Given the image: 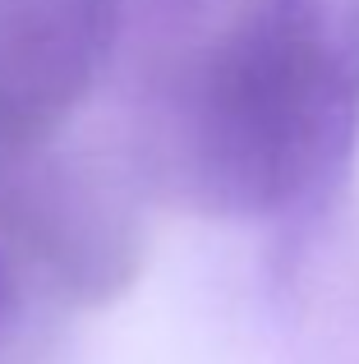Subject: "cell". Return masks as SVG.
<instances>
[{
    "label": "cell",
    "mask_w": 359,
    "mask_h": 364,
    "mask_svg": "<svg viewBox=\"0 0 359 364\" xmlns=\"http://www.w3.org/2000/svg\"><path fill=\"white\" fill-rule=\"evenodd\" d=\"M359 148V0H253L148 97L143 152L212 217L318 203Z\"/></svg>",
    "instance_id": "1"
},
{
    "label": "cell",
    "mask_w": 359,
    "mask_h": 364,
    "mask_svg": "<svg viewBox=\"0 0 359 364\" xmlns=\"http://www.w3.org/2000/svg\"><path fill=\"white\" fill-rule=\"evenodd\" d=\"M0 245L28 282L74 309L120 300L148 254L134 194L55 139L0 161Z\"/></svg>",
    "instance_id": "2"
},
{
    "label": "cell",
    "mask_w": 359,
    "mask_h": 364,
    "mask_svg": "<svg viewBox=\"0 0 359 364\" xmlns=\"http://www.w3.org/2000/svg\"><path fill=\"white\" fill-rule=\"evenodd\" d=\"M125 0H0V161L70 124L106 70Z\"/></svg>",
    "instance_id": "3"
},
{
    "label": "cell",
    "mask_w": 359,
    "mask_h": 364,
    "mask_svg": "<svg viewBox=\"0 0 359 364\" xmlns=\"http://www.w3.org/2000/svg\"><path fill=\"white\" fill-rule=\"evenodd\" d=\"M18 291H23V272L14 267L9 249L0 245V346H5L9 328H14V314H18Z\"/></svg>",
    "instance_id": "4"
}]
</instances>
